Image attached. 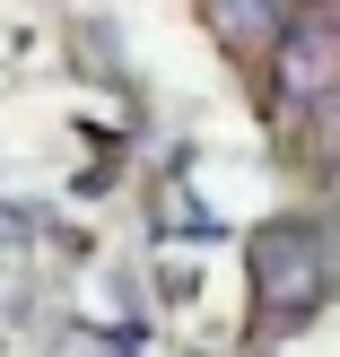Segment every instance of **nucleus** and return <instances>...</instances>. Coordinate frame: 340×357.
<instances>
[{"instance_id":"obj_1","label":"nucleus","mask_w":340,"mask_h":357,"mask_svg":"<svg viewBox=\"0 0 340 357\" xmlns=\"http://www.w3.org/2000/svg\"><path fill=\"white\" fill-rule=\"evenodd\" d=\"M288 70H297V96H323V70H332V35H323V17H306L297 26V44H288Z\"/></svg>"}]
</instances>
